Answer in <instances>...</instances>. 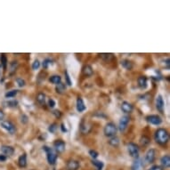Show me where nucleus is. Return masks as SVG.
<instances>
[{
  "instance_id": "f257e3e1",
  "label": "nucleus",
  "mask_w": 170,
  "mask_h": 170,
  "mask_svg": "<svg viewBox=\"0 0 170 170\" xmlns=\"http://www.w3.org/2000/svg\"><path fill=\"white\" fill-rule=\"evenodd\" d=\"M154 139L159 144L165 145L169 141V134L166 129L159 128L158 130H156L154 134Z\"/></svg>"
},
{
  "instance_id": "f03ea898",
  "label": "nucleus",
  "mask_w": 170,
  "mask_h": 170,
  "mask_svg": "<svg viewBox=\"0 0 170 170\" xmlns=\"http://www.w3.org/2000/svg\"><path fill=\"white\" fill-rule=\"evenodd\" d=\"M43 150L45 151L46 153V159H47V161L50 165H55L56 160H57V158H58V155H57V152L48 146H44L43 147Z\"/></svg>"
},
{
  "instance_id": "7ed1b4c3",
  "label": "nucleus",
  "mask_w": 170,
  "mask_h": 170,
  "mask_svg": "<svg viewBox=\"0 0 170 170\" xmlns=\"http://www.w3.org/2000/svg\"><path fill=\"white\" fill-rule=\"evenodd\" d=\"M117 131H118V127L113 122L107 123L104 128V133L105 134V136H108V137L115 136L117 134Z\"/></svg>"
},
{
  "instance_id": "20e7f679",
  "label": "nucleus",
  "mask_w": 170,
  "mask_h": 170,
  "mask_svg": "<svg viewBox=\"0 0 170 170\" xmlns=\"http://www.w3.org/2000/svg\"><path fill=\"white\" fill-rule=\"evenodd\" d=\"M127 150L129 155L134 159L139 158V147L134 143H129L127 144Z\"/></svg>"
},
{
  "instance_id": "39448f33",
  "label": "nucleus",
  "mask_w": 170,
  "mask_h": 170,
  "mask_svg": "<svg viewBox=\"0 0 170 170\" xmlns=\"http://www.w3.org/2000/svg\"><path fill=\"white\" fill-rule=\"evenodd\" d=\"M146 121L151 125L160 126L162 123V118L159 115H149L146 117Z\"/></svg>"
},
{
  "instance_id": "423d86ee",
  "label": "nucleus",
  "mask_w": 170,
  "mask_h": 170,
  "mask_svg": "<svg viewBox=\"0 0 170 170\" xmlns=\"http://www.w3.org/2000/svg\"><path fill=\"white\" fill-rule=\"evenodd\" d=\"M0 125H1V127L4 129H6L7 132H9L11 134H14L15 131H16L15 126L11 121H9V120H2L1 121V124H0Z\"/></svg>"
},
{
  "instance_id": "0eeeda50",
  "label": "nucleus",
  "mask_w": 170,
  "mask_h": 170,
  "mask_svg": "<svg viewBox=\"0 0 170 170\" xmlns=\"http://www.w3.org/2000/svg\"><path fill=\"white\" fill-rule=\"evenodd\" d=\"M129 121H130V118L128 116L121 117L120 120V123H118V129H120L121 132H124L127 129Z\"/></svg>"
},
{
  "instance_id": "6e6552de",
  "label": "nucleus",
  "mask_w": 170,
  "mask_h": 170,
  "mask_svg": "<svg viewBox=\"0 0 170 170\" xmlns=\"http://www.w3.org/2000/svg\"><path fill=\"white\" fill-rule=\"evenodd\" d=\"M156 159V150L154 149H150L146 152L145 155V161L149 164L153 163Z\"/></svg>"
},
{
  "instance_id": "1a4fd4ad",
  "label": "nucleus",
  "mask_w": 170,
  "mask_h": 170,
  "mask_svg": "<svg viewBox=\"0 0 170 170\" xmlns=\"http://www.w3.org/2000/svg\"><path fill=\"white\" fill-rule=\"evenodd\" d=\"M54 150L57 152V153L63 152L65 150V143L62 140H56L54 143Z\"/></svg>"
},
{
  "instance_id": "9d476101",
  "label": "nucleus",
  "mask_w": 170,
  "mask_h": 170,
  "mask_svg": "<svg viewBox=\"0 0 170 170\" xmlns=\"http://www.w3.org/2000/svg\"><path fill=\"white\" fill-rule=\"evenodd\" d=\"M164 107H165L164 100H163L162 96L160 94H159L156 98V108L160 113H163L164 112Z\"/></svg>"
},
{
  "instance_id": "9b49d317",
  "label": "nucleus",
  "mask_w": 170,
  "mask_h": 170,
  "mask_svg": "<svg viewBox=\"0 0 170 170\" xmlns=\"http://www.w3.org/2000/svg\"><path fill=\"white\" fill-rule=\"evenodd\" d=\"M1 150L3 152V154L6 157V156H12L14 153V149L12 146L9 145H3L1 147Z\"/></svg>"
},
{
  "instance_id": "f8f14e48",
  "label": "nucleus",
  "mask_w": 170,
  "mask_h": 170,
  "mask_svg": "<svg viewBox=\"0 0 170 170\" xmlns=\"http://www.w3.org/2000/svg\"><path fill=\"white\" fill-rule=\"evenodd\" d=\"M79 167V162L75 160H70L67 163L68 170H78Z\"/></svg>"
},
{
  "instance_id": "ddd939ff",
  "label": "nucleus",
  "mask_w": 170,
  "mask_h": 170,
  "mask_svg": "<svg viewBox=\"0 0 170 170\" xmlns=\"http://www.w3.org/2000/svg\"><path fill=\"white\" fill-rule=\"evenodd\" d=\"M91 129V125L88 124L87 122H86V120H85V118H83L81 123H80V130L83 134H87Z\"/></svg>"
},
{
  "instance_id": "4468645a",
  "label": "nucleus",
  "mask_w": 170,
  "mask_h": 170,
  "mask_svg": "<svg viewBox=\"0 0 170 170\" xmlns=\"http://www.w3.org/2000/svg\"><path fill=\"white\" fill-rule=\"evenodd\" d=\"M121 110L125 112V113H131L134 110L133 105L128 103V101H123L122 104H121Z\"/></svg>"
},
{
  "instance_id": "2eb2a0df",
  "label": "nucleus",
  "mask_w": 170,
  "mask_h": 170,
  "mask_svg": "<svg viewBox=\"0 0 170 170\" xmlns=\"http://www.w3.org/2000/svg\"><path fill=\"white\" fill-rule=\"evenodd\" d=\"M137 83H138V86L140 88L142 89H145L148 86V80L147 78L144 76H140L137 79Z\"/></svg>"
},
{
  "instance_id": "dca6fc26",
  "label": "nucleus",
  "mask_w": 170,
  "mask_h": 170,
  "mask_svg": "<svg viewBox=\"0 0 170 170\" xmlns=\"http://www.w3.org/2000/svg\"><path fill=\"white\" fill-rule=\"evenodd\" d=\"M82 73L84 76L86 77H91L94 74V71H93V68L90 65H85L82 69Z\"/></svg>"
},
{
  "instance_id": "f3484780",
  "label": "nucleus",
  "mask_w": 170,
  "mask_h": 170,
  "mask_svg": "<svg viewBox=\"0 0 170 170\" xmlns=\"http://www.w3.org/2000/svg\"><path fill=\"white\" fill-rule=\"evenodd\" d=\"M77 111L78 112H83L85 110H86V105H85L84 101L81 97H78L77 99Z\"/></svg>"
},
{
  "instance_id": "a211bd4d",
  "label": "nucleus",
  "mask_w": 170,
  "mask_h": 170,
  "mask_svg": "<svg viewBox=\"0 0 170 170\" xmlns=\"http://www.w3.org/2000/svg\"><path fill=\"white\" fill-rule=\"evenodd\" d=\"M120 64H121V66L124 68V69H126V70H127V71L132 70V69H133V67H134L133 62H130V61H129V60H127V59H124V60H122V61L120 62Z\"/></svg>"
},
{
  "instance_id": "6ab92c4d",
  "label": "nucleus",
  "mask_w": 170,
  "mask_h": 170,
  "mask_svg": "<svg viewBox=\"0 0 170 170\" xmlns=\"http://www.w3.org/2000/svg\"><path fill=\"white\" fill-rule=\"evenodd\" d=\"M160 163H161V166L164 168H168L169 166H170V157H169V155H164L160 159Z\"/></svg>"
},
{
  "instance_id": "aec40b11",
  "label": "nucleus",
  "mask_w": 170,
  "mask_h": 170,
  "mask_svg": "<svg viewBox=\"0 0 170 170\" xmlns=\"http://www.w3.org/2000/svg\"><path fill=\"white\" fill-rule=\"evenodd\" d=\"M142 167H143L142 161L138 158V159H135V160L133 162L132 167H131V169L132 170H142Z\"/></svg>"
},
{
  "instance_id": "412c9836",
  "label": "nucleus",
  "mask_w": 170,
  "mask_h": 170,
  "mask_svg": "<svg viewBox=\"0 0 170 170\" xmlns=\"http://www.w3.org/2000/svg\"><path fill=\"white\" fill-rule=\"evenodd\" d=\"M55 91L57 94H62L65 93L66 91V85L64 83H60L58 85H56V87H55Z\"/></svg>"
},
{
  "instance_id": "4be33fe9",
  "label": "nucleus",
  "mask_w": 170,
  "mask_h": 170,
  "mask_svg": "<svg viewBox=\"0 0 170 170\" xmlns=\"http://www.w3.org/2000/svg\"><path fill=\"white\" fill-rule=\"evenodd\" d=\"M18 164L21 167H25L27 166V156H26V154H22L19 157Z\"/></svg>"
},
{
  "instance_id": "5701e85b",
  "label": "nucleus",
  "mask_w": 170,
  "mask_h": 170,
  "mask_svg": "<svg viewBox=\"0 0 170 170\" xmlns=\"http://www.w3.org/2000/svg\"><path fill=\"white\" fill-rule=\"evenodd\" d=\"M37 101L40 105H44L45 104V94L44 93H39L37 95Z\"/></svg>"
},
{
  "instance_id": "b1692460",
  "label": "nucleus",
  "mask_w": 170,
  "mask_h": 170,
  "mask_svg": "<svg viewBox=\"0 0 170 170\" xmlns=\"http://www.w3.org/2000/svg\"><path fill=\"white\" fill-rule=\"evenodd\" d=\"M120 138L117 137V136H113L109 140V144L113 146V147H118V145H120Z\"/></svg>"
},
{
  "instance_id": "393cba45",
  "label": "nucleus",
  "mask_w": 170,
  "mask_h": 170,
  "mask_svg": "<svg viewBox=\"0 0 170 170\" xmlns=\"http://www.w3.org/2000/svg\"><path fill=\"white\" fill-rule=\"evenodd\" d=\"M49 80L51 83H53L55 85H58L62 82V78L59 75H54L49 78Z\"/></svg>"
},
{
  "instance_id": "a878e982",
  "label": "nucleus",
  "mask_w": 170,
  "mask_h": 170,
  "mask_svg": "<svg viewBox=\"0 0 170 170\" xmlns=\"http://www.w3.org/2000/svg\"><path fill=\"white\" fill-rule=\"evenodd\" d=\"M100 56L101 59H104L106 62H110L114 57V55L112 54H100Z\"/></svg>"
},
{
  "instance_id": "bb28decb",
  "label": "nucleus",
  "mask_w": 170,
  "mask_h": 170,
  "mask_svg": "<svg viewBox=\"0 0 170 170\" xmlns=\"http://www.w3.org/2000/svg\"><path fill=\"white\" fill-rule=\"evenodd\" d=\"M53 63H54V62H53V60H51V59L47 58V59H45V60H44L42 65H43V68H45V69H47V68H49L50 66H52Z\"/></svg>"
},
{
  "instance_id": "cd10ccee",
  "label": "nucleus",
  "mask_w": 170,
  "mask_h": 170,
  "mask_svg": "<svg viewBox=\"0 0 170 170\" xmlns=\"http://www.w3.org/2000/svg\"><path fill=\"white\" fill-rule=\"evenodd\" d=\"M92 164L94 166H95L97 167L98 170H101L104 167V163L101 162V161H99V160H92Z\"/></svg>"
},
{
  "instance_id": "c85d7f7f",
  "label": "nucleus",
  "mask_w": 170,
  "mask_h": 170,
  "mask_svg": "<svg viewBox=\"0 0 170 170\" xmlns=\"http://www.w3.org/2000/svg\"><path fill=\"white\" fill-rule=\"evenodd\" d=\"M17 94H18V90H16V89L15 90H11V91L7 92L5 94V96H6V98H13V97H15Z\"/></svg>"
},
{
  "instance_id": "c756f323",
  "label": "nucleus",
  "mask_w": 170,
  "mask_h": 170,
  "mask_svg": "<svg viewBox=\"0 0 170 170\" xmlns=\"http://www.w3.org/2000/svg\"><path fill=\"white\" fill-rule=\"evenodd\" d=\"M140 143H141L142 145L147 146V145L150 143V140L149 137H147V136H145V135H143V136L140 139Z\"/></svg>"
},
{
  "instance_id": "7c9ffc66",
  "label": "nucleus",
  "mask_w": 170,
  "mask_h": 170,
  "mask_svg": "<svg viewBox=\"0 0 170 170\" xmlns=\"http://www.w3.org/2000/svg\"><path fill=\"white\" fill-rule=\"evenodd\" d=\"M17 67H18V62H12L10 64V73L13 74V72L16 71Z\"/></svg>"
},
{
  "instance_id": "2f4dec72",
  "label": "nucleus",
  "mask_w": 170,
  "mask_h": 170,
  "mask_svg": "<svg viewBox=\"0 0 170 170\" xmlns=\"http://www.w3.org/2000/svg\"><path fill=\"white\" fill-rule=\"evenodd\" d=\"M1 64L4 68V70H6V66H7V60L5 55H1Z\"/></svg>"
},
{
  "instance_id": "473e14b6",
  "label": "nucleus",
  "mask_w": 170,
  "mask_h": 170,
  "mask_svg": "<svg viewBox=\"0 0 170 170\" xmlns=\"http://www.w3.org/2000/svg\"><path fill=\"white\" fill-rule=\"evenodd\" d=\"M64 74H65V78H66V84L68 85V86H71V85H72V82H71V78H70L69 73H68L67 71H65Z\"/></svg>"
},
{
  "instance_id": "72a5a7b5",
  "label": "nucleus",
  "mask_w": 170,
  "mask_h": 170,
  "mask_svg": "<svg viewBox=\"0 0 170 170\" xmlns=\"http://www.w3.org/2000/svg\"><path fill=\"white\" fill-rule=\"evenodd\" d=\"M18 105V101L16 100H13V101H9L7 103V106L8 107H11V108H15Z\"/></svg>"
},
{
  "instance_id": "f704fd0d",
  "label": "nucleus",
  "mask_w": 170,
  "mask_h": 170,
  "mask_svg": "<svg viewBox=\"0 0 170 170\" xmlns=\"http://www.w3.org/2000/svg\"><path fill=\"white\" fill-rule=\"evenodd\" d=\"M16 83L18 84V86L20 87H23L24 86H25V80L24 79H22V78H16Z\"/></svg>"
},
{
  "instance_id": "c9c22d12",
  "label": "nucleus",
  "mask_w": 170,
  "mask_h": 170,
  "mask_svg": "<svg viewBox=\"0 0 170 170\" xmlns=\"http://www.w3.org/2000/svg\"><path fill=\"white\" fill-rule=\"evenodd\" d=\"M40 67V62L38 60H35L34 61V62L32 63V69L34 71H36V70H38V68Z\"/></svg>"
},
{
  "instance_id": "e433bc0d",
  "label": "nucleus",
  "mask_w": 170,
  "mask_h": 170,
  "mask_svg": "<svg viewBox=\"0 0 170 170\" xmlns=\"http://www.w3.org/2000/svg\"><path fill=\"white\" fill-rule=\"evenodd\" d=\"M57 129V124L56 123H53L52 125H50L48 127V131L51 133H55Z\"/></svg>"
},
{
  "instance_id": "4c0bfd02",
  "label": "nucleus",
  "mask_w": 170,
  "mask_h": 170,
  "mask_svg": "<svg viewBox=\"0 0 170 170\" xmlns=\"http://www.w3.org/2000/svg\"><path fill=\"white\" fill-rule=\"evenodd\" d=\"M89 155L92 157L93 160H95V159L98 157L99 154H98V152H97L96 150H89Z\"/></svg>"
},
{
  "instance_id": "58836bf2",
  "label": "nucleus",
  "mask_w": 170,
  "mask_h": 170,
  "mask_svg": "<svg viewBox=\"0 0 170 170\" xmlns=\"http://www.w3.org/2000/svg\"><path fill=\"white\" fill-rule=\"evenodd\" d=\"M55 106V100L49 99V101H48V107L51 108V109H53Z\"/></svg>"
},
{
  "instance_id": "ea45409f",
  "label": "nucleus",
  "mask_w": 170,
  "mask_h": 170,
  "mask_svg": "<svg viewBox=\"0 0 170 170\" xmlns=\"http://www.w3.org/2000/svg\"><path fill=\"white\" fill-rule=\"evenodd\" d=\"M53 114L55 116V118H60L61 117H62V112L60 111H58V110H55V111H53Z\"/></svg>"
},
{
  "instance_id": "a19ab883",
  "label": "nucleus",
  "mask_w": 170,
  "mask_h": 170,
  "mask_svg": "<svg viewBox=\"0 0 170 170\" xmlns=\"http://www.w3.org/2000/svg\"><path fill=\"white\" fill-rule=\"evenodd\" d=\"M148 170H163L160 166H152L150 169H148Z\"/></svg>"
},
{
  "instance_id": "79ce46f5",
  "label": "nucleus",
  "mask_w": 170,
  "mask_h": 170,
  "mask_svg": "<svg viewBox=\"0 0 170 170\" xmlns=\"http://www.w3.org/2000/svg\"><path fill=\"white\" fill-rule=\"evenodd\" d=\"M61 129H62V131L63 133H66V132H67V128L64 127V124H62V125H61Z\"/></svg>"
},
{
  "instance_id": "37998d69",
  "label": "nucleus",
  "mask_w": 170,
  "mask_h": 170,
  "mask_svg": "<svg viewBox=\"0 0 170 170\" xmlns=\"http://www.w3.org/2000/svg\"><path fill=\"white\" fill-rule=\"evenodd\" d=\"M4 117H5V113H4L2 111H0V120H3V118H4Z\"/></svg>"
},
{
  "instance_id": "c03bdc74",
  "label": "nucleus",
  "mask_w": 170,
  "mask_h": 170,
  "mask_svg": "<svg viewBox=\"0 0 170 170\" xmlns=\"http://www.w3.org/2000/svg\"><path fill=\"white\" fill-rule=\"evenodd\" d=\"M6 160V157L5 155H0V160L1 161H5Z\"/></svg>"
}]
</instances>
